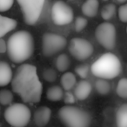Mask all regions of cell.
<instances>
[{
    "label": "cell",
    "instance_id": "1",
    "mask_svg": "<svg viewBox=\"0 0 127 127\" xmlns=\"http://www.w3.org/2000/svg\"><path fill=\"white\" fill-rule=\"evenodd\" d=\"M11 83L12 91L25 103L36 104L41 100L43 85L34 65L23 64L18 66Z\"/></svg>",
    "mask_w": 127,
    "mask_h": 127
},
{
    "label": "cell",
    "instance_id": "2",
    "mask_svg": "<svg viewBox=\"0 0 127 127\" xmlns=\"http://www.w3.org/2000/svg\"><path fill=\"white\" fill-rule=\"evenodd\" d=\"M10 59L15 64H21L26 61L34 52V38L26 31H18L8 38L6 43Z\"/></svg>",
    "mask_w": 127,
    "mask_h": 127
},
{
    "label": "cell",
    "instance_id": "3",
    "mask_svg": "<svg viewBox=\"0 0 127 127\" xmlns=\"http://www.w3.org/2000/svg\"><path fill=\"white\" fill-rule=\"evenodd\" d=\"M121 71L122 64L119 58L111 52L103 54L92 65V74L106 80L117 78Z\"/></svg>",
    "mask_w": 127,
    "mask_h": 127
},
{
    "label": "cell",
    "instance_id": "4",
    "mask_svg": "<svg viewBox=\"0 0 127 127\" xmlns=\"http://www.w3.org/2000/svg\"><path fill=\"white\" fill-rule=\"evenodd\" d=\"M58 118L65 127H90L92 121L88 111L71 104L60 108Z\"/></svg>",
    "mask_w": 127,
    "mask_h": 127
},
{
    "label": "cell",
    "instance_id": "5",
    "mask_svg": "<svg viewBox=\"0 0 127 127\" xmlns=\"http://www.w3.org/2000/svg\"><path fill=\"white\" fill-rule=\"evenodd\" d=\"M21 8L24 20L28 25H35L45 11L48 0H17Z\"/></svg>",
    "mask_w": 127,
    "mask_h": 127
},
{
    "label": "cell",
    "instance_id": "6",
    "mask_svg": "<svg viewBox=\"0 0 127 127\" xmlns=\"http://www.w3.org/2000/svg\"><path fill=\"white\" fill-rule=\"evenodd\" d=\"M5 121L12 127H25L31 121L32 112L30 108L22 103L8 105L4 111Z\"/></svg>",
    "mask_w": 127,
    "mask_h": 127
},
{
    "label": "cell",
    "instance_id": "7",
    "mask_svg": "<svg viewBox=\"0 0 127 127\" xmlns=\"http://www.w3.org/2000/svg\"><path fill=\"white\" fill-rule=\"evenodd\" d=\"M67 45L64 37L56 33L46 32L42 37V52L44 56L51 57L60 52Z\"/></svg>",
    "mask_w": 127,
    "mask_h": 127
},
{
    "label": "cell",
    "instance_id": "8",
    "mask_svg": "<svg viewBox=\"0 0 127 127\" xmlns=\"http://www.w3.org/2000/svg\"><path fill=\"white\" fill-rule=\"evenodd\" d=\"M95 37L97 42L105 49L112 50L116 46V28L109 22H104L97 25L95 31Z\"/></svg>",
    "mask_w": 127,
    "mask_h": 127
},
{
    "label": "cell",
    "instance_id": "9",
    "mask_svg": "<svg viewBox=\"0 0 127 127\" xmlns=\"http://www.w3.org/2000/svg\"><path fill=\"white\" fill-rule=\"evenodd\" d=\"M51 18L57 25H67L74 18V12L71 6L62 0H57L51 7Z\"/></svg>",
    "mask_w": 127,
    "mask_h": 127
},
{
    "label": "cell",
    "instance_id": "10",
    "mask_svg": "<svg viewBox=\"0 0 127 127\" xmlns=\"http://www.w3.org/2000/svg\"><path fill=\"white\" fill-rule=\"evenodd\" d=\"M94 48L88 40L80 37H74L69 43L71 55L78 61H85L92 55Z\"/></svg>",
    "mask_w": 127,
    "mask_h": 127
},
{
    "label": "cell",
    "instance_id": "11",
    "mask_svg": "<svg viewBox=\"0 0 127 127\" xmlns=\"http://www.w3.org/2000/svg\"><path fill=\"white\" fill-rule=\"evenodd\" d=\"M51 118V110L47 106H41L37 108L33 115V120L36 125L44 127L50 122Z\"/></svg>",
    "mask_w": 127,
    "mask_h": 127
},
{
    "label": "cell",
    "instance_id": "12",
    "mask_svg": "<svg viewBox=\"0 0 127 127\" xmlns=\"http://www.w3.org/2000/svg\"><path fill=\"white\" fill-rule=\"evenodd\" d=\"M74 89V96L75 98L78 100L83 101L88 98L89 96L92 93V86L90 84V82L86 81V80H81L78 83L75 85Z\"/></svg>",
    "mask_w": 127,
    "mask_h": 127
},
{
    "label": "cell",
    "instance_id": "13",
    "mask_svg": "<svg viewBox=\"0 0 127 127\" xmlns=\"http://www.w3.org/2000/svg\"><path fill=\"white\" fill-rule=\"evenodd\" d=\"M12 76L13 72L11 65L4 61H0V87L9 85Z\"/></svg>",
    "mask_w": 127,
    "mask_h": 127
},
{
    "label": "cell",
    "instance_id": "14",
    "mask_svg": "<svg viewBox=\"0 0 127 127\" xmlns=\"http://www.w3.org/2000/svg\"><path fill=\"white\" fill-rule=\"evenodd\" d=\"M17 26H18L17 20L0 15V38H2L10 32L16 29Z\"/></svg>",
    "mask_w": 127,
    "mask_h": 127
},
{
    "label": "cell",
    "instance_id": "15",
    "mask_svg": "<svg viewBox=\"0 0 127 127\" xmlns=\"http://www.w3.org/2000/svg\"><path fill=\"white\" fill-rule=\"evenodd\" d=\"M99 3L97 0H85L82 4V12L89 18H94L98 12Z\"/></svg>",
    "mask_w": 127,
    "mask_h": 127
},
{
    "label": "cell",
    "instance_id": "16",
    "mask_svg": "<svg viewBox=\"0 0 127 127\" xmlns=\"http://www.w3.org/2000/svg\"><path fill=\"white\" fill-rule=\"evenodd\" d=\"M60 83L64 90L71 91L77 84V78L72 72L66 71L62 75Z\"/></svg>",
    "mask_w": 127,
    "mask_h": 127
},
{
    "label": "cell",
    "instance_id": "17",
    "mask_svg": "<svg viewBox=\"0 0 127 127\" xmlns=\"http://www.w3.org/2000/svg\"><path fill=\"white\" fill-rule=\"evenodd\" d=\"M64 90L58 85H53L50 87L46 92V97L48 98V100L52 101V102H58V101L62 100Z\"/></svg>",
    "mask_w": 127,
    "mask_h": 127
},
{
    "label": "cell",
    "instance_id": "18",
    "mask_svg": "<svg viewBox=\"0 0 127 127\" xmlns=\"http://www.w3.org/2000/svg\"><path fill=\"white\" fill-rule=\"evenodd\" d=\"M117 127H127V104L120 105L116 113Z\"/></svg>",
    "mask_w": 127,
    "mask_h": 127
},
{
    "label": "cell",
    "instance_id": "19",
    "mask_svg": "<svg viewBox=\"0 0 127 127\" xmlns=\"http://www.w3.org/2000/svg\"><path fill=\"white\" fill-rule=\"evenodd\" d=\"M71 65V60L66 54H60L56 59V68L60 72H65Z\"/></svg>",
    "mask_w": 127,
    "mask_h": 127
},
{
    "label": "cell",
    "instance_id": "20",
    "mask_svg": "<svg viewBox=\"0 0 127 127\" xmlns=\"http://www.w3.org/2000/svg\"><path fill=\"white\" fill-rule=\"evenodd\" d=\"M95 88L97 93L100 95H107L111 91V85L106 79L99 78L96 81L95 83Z\"/></svg>",
    "mask_w": 127,
    "mask_h": 127
},
{
    "label": "cell",
    "instance_id": "21",
    "mask_svg": "<svg viewBox=\"0 0 127 127\" xmlns=\"http://www.w3.org/2000/svg\"><path fill=\"white\" fill-rule=\"evenodd\" d=\"M115 13H116V6L113 4H106L101 10V17L105 21L111 19L114 17Z\"/></svg>",
    "mask_w": 127,
    "mask_h": 127
},
{
    "label": "cell",
    "instance_id": "22",
    "mask_svg": "<svg viewBox=\"0 0 127 127\" xmlns=\"http://www.w3.org/2000/svg\"><path fill=\"white\" fill-rule=\"evenodd\" d=\"M13 99H14V96L11 91L6 89L0 90V104L10 105L11 104H12Z\"/></svg>",
    "mask_w": 127,
    "mask_h": 127
},
{
    "label": "cell",
    "instance_id": "23",
    "mask_svg": "<svg viewBox=\"0 0 127 127\" xmlns=\"http://www.w3.org/2000/svg\"><path fill=\"white\" fill-rule=\"evenodd\" d=\"M117 94L121 98L126 99L127 98V79L123 78L118 81L117 85Z\"/></svg>",
    "mask_w": 127,
    "mask_h": 127
},
{
    "label": "cell",
    "instance_id": "24",
    "mask_svg": "<svg viewBox=\"0 0 127 127\" xmlns=\"http://www.w3.org/2000/svg\"><path fill=\"white\" fill-rule=\"evenodd\" d=\"M43 78L45 81L49 82V83H53L58 78V73H57V71L54 69L49 68V69H46L43 72Z\"/></svg>",
    "mask_w": 127,
    "mask_h": 127
},
{
    "label": "cell",
    "instance_id": "25",
    "mask_svg": "<svg viewBox=\"0 0 127 127\" xmlns=\"http://www.w3.org/2000/svg\"><path fill=\"white\" fill-rule=\"evenodd\" d=\"M75 72L79 78L85 79L89 74V66L87 64H80L75 68Z\"/></svg>",
    "mask_w": 127,
    "mask_h": 127
},
{
    "label": "cell",
    "instance_id": "26",
    "mask_svg": "<svg viewBox=\"0 0 127 127\" xmlns=\"http://www.w3.org/2000/svg\"><path fill=\"white\" fill-rule=\"evenodd\" d=\"M87 24H88V21H87L86 18H83V17H78L75 20V31L77 32H80L87 26Z\"/></svg>",
    "mask_w": 127,
    "mask_h": 127
},
{
    "label": "cell",
    "instance_id": "27",
    "mask_svg": "<svg viewBox=\"0 0 127 127\" xmlns=\"http://www.w3.org/2000/svg\"><path fill=\"white\" fill-rule=\"evenodd\" d=\"M118 18L121 22L123 23H126L127 22V4H124L119 7L118 11Z\"/></svg>",
    "mask_w": 127,
    "mask_h": 127
},
{
    "label": "cell",
    "instance_id": "28",
    "mask_svg": "<svg viewBox=\"0 0 127 127\" xmlns=\"http://www.w3.org/2000/svg\"><path fill=\"white\" fill-rule=\"evenodd\" d=\"M14 0H0V12H5L12 7Z\"/></svg>",
    "mask_w": 127,
    "mask_h": 127
},
{
    "label": "cell",
    "instance_id": "29",
    "mask_svg": "<svg viewBox=\"0 0 127 127\" xmlns=\"http://www.w3.org/2000/svg\"><path fill=\"white\" fill-rule=\"evenodd\" d=\"M64 102L66 104H72L76 102V98H75V96L72 92L67 91L66 92H64L63 95V98Z\"/></svg>",
    "mask_w": 127,
    "mask_h": 127
},
{
    "label": "cell",
    "instance_id": "30",
    "mask_svg": "<svg viewBox=\"0 0 127 127\" xmlns=\"http://www.w3.org/2000/svg\"><path fill=\"white\" fill-rule=\"evenodd\" d=\"M7 49L6 42L3 38H0V53H4Z\"/></svg>",
    "mask_w": 127,
    "mask_h": 127
},
{
    "label": "cell",
    "instance_id": "31",
    "mask_svg": "<svg viewBox=\"0 0 127 127\" xmlns=\"http://www.w3.org/2000/svg\"><path fill=\"white\" fill-rule=\"evenodd\" d=\"M118 3H120V4H125V2H126V0H117Z\"/></svg>",
    "mask_w": 127,
    "mask_h": 127
},
{
    "label": "cell",
    "instance_id": "32",
    "mask_svg": "<svg viewBox=\"0 0 127 127\" xmlns=\"http://www.w3.org/2000/svg\"><path fill=\"white\" fill-rule=\"evenodd\" d=\"M103 1H104V2H106V1H109V0H103Z\"/></svg>",
    "mask_w": 127,
    "mask_h": 127
},
{
    "label": "cell",
    "instance_id": "33",
    "mask_svg": "<svg viewBox=\"0 0 127 127\" xmlns=\"http://www.w3.org/2000/svg\"><path fill=\"white\" fill-rule=\"evenodd\" d=\"M71 1H73V0H71Z\"/></svg>",
    "mask_w": 127,
    "mask_h": 127
}]
</instances>
